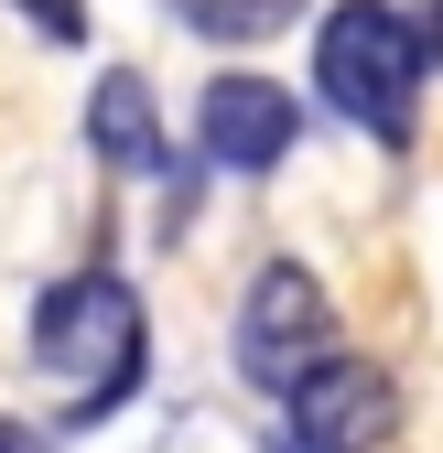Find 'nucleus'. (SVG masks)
<instances>
[{
  "mask_svg": "<svg viewBox=\"0 0 443 453\" xmlns=\"http://www.w3.org/2000/svg\"><path fill=\"white\" fill-rule=\"evenodd\" d=\"M422 22L390 12V0H336V12L314 22V97L336 108V119H357L368 141H411L422 119Z\"/></svg>",
  "mask_w": 443,
  "mask_h": 453,
  "instance_id": "f257e3e1",
  "label": "nucleus"
},
{
  "mask_svg": "<svg viewBox=\"0 0 443 453\" xmlns=\"http://www.w3.org/2000/svg\"><path fill=\"white\" fill-rule=\"evenodd\" d=\"M33 357L54 378H76L87 400H76V432L108 421L130 400V388L152 378V334H141V292L120 270H76V280H54V292L33 303Z\"/></svg>",
  "mask_w": 443,
  "mask_h": 453,
  "instance_id": "f03ea898",
  "label": "nucleus"
},
{
  "mask_svg": "<svg viewBox=\"0 0 443 453\" xmlns=\"http://www.w3.org/2000/svg\"><path fill=\"white\" fill-rule=\"evenodd\" d=\"M324 357H336V303H324V280L303 259H260L249 303H238V367L282 400V388L303 367H324Z\"/></svg>",
  "mask_w": 443,
  "mask_h": 453,
  "instance_id": "7ed1b4c3",
  "label": "nucleus"
},
{
  "mask_svg": "<svg viewBox=\"0 0 443 453\" xmlns=\"http://www.w3.org/2000/svg\"><path fill=\"white\" fill-rule=\"evenodd\" d=\"M282 411H292V442L303 453H378L400 432V388L390 367H368V357H324L282 388Z\"/></svg>",
  "mask_w": 443,
  "mask_h": 453,
  "instance_id": "20e7f679",
  "label": "nucleus"
},
{
  "mask_svg": "<svg viewBox=\"0 0 443 453\" xmlns=\"http://www.w3.org/2000/svg\"><path fill=\"white\" fill-rule=\"evenodd\" d=\"M195 141H206L216 173H282V151L303 141V108H292V87H270V76H206Z\"/></svg>",
  "mask_w": 443,
  "mask_h": 453,
  "instance_id": "39448f33",
  "label": "nucleus"
},
{
  "mask_svg": "<svg viewBox=\"0 0 443 453\" xmlns=\"http://www.w3.org/2000/svg\"><path fill=\"white\" fill-rule=\"evenodd\" d=\"M87 141H97L108 173H162V108H152V87L130 65H108L87 87Z\"/></svg>",
  "mask_w": 443,
  "mask_h": 453,
  "instance_id": "423d86ee",
  "label": "nucleus"
},
{
  "mask_svg": "<svg viewBox=\"0 0 443 453\" xmlns=\"http://www.w3.org/2000/svg\"><path fill=\"white\" fill-rule=\"evenodd\" d=\"M174 22L206 43H270V33L303 22V0H174Z\"/></svg>",
  "mask_w": 443,
  "mask_h": 453,
  "instance_id": "0eeeda50",
  "label": "nucleus"
},
{
  "mask_svg": "<svg viewBox=\"0 0 443 453\" xmlns=\"http://www.w3.org/2000/svg\"><path fill=\"white\" fill-rule=\"evenodd\" d=\"M22 22L54 33V43H87V0H22Z\"/></svg>",
  "mask_w": 443,
  "mask_h": 453,
  "instance_id": "6e6552de",
  "label": "nucleus"
},
{
  "mask_svg": "<svg viewBox=\"0 0 443 453\" xmlns=\"http://www.w3.org/2000/svg\"><path fill=\"white\" fill-rule=\"evenodd\" d=\"M0 453H54V442H43L33 421H0Z\"/></svg>",
  "mask_w": 443,
  "mask_h": 453,
  "instance_id": "1a4fd4ad",
  "label": "nucleus"
}]
</instances>
